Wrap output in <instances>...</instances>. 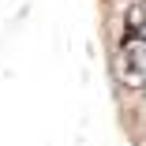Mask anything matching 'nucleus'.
<instances>
[{
	"label": "nucleus",
	"instance_id": "obj_1",
	"mask_svg": "<svg viewBox=\"0 0 146 146\" xmlns=\"http://www.w3.org/2000/svg\"><path fill=\"white\" fill-rule=\"evenodd\" d=\"M120 79L127 86H146V38H131L124 49H120Z\"/></svg>",
	"mask_w": 146,
	"mask_h": 146
}]
</instances>
